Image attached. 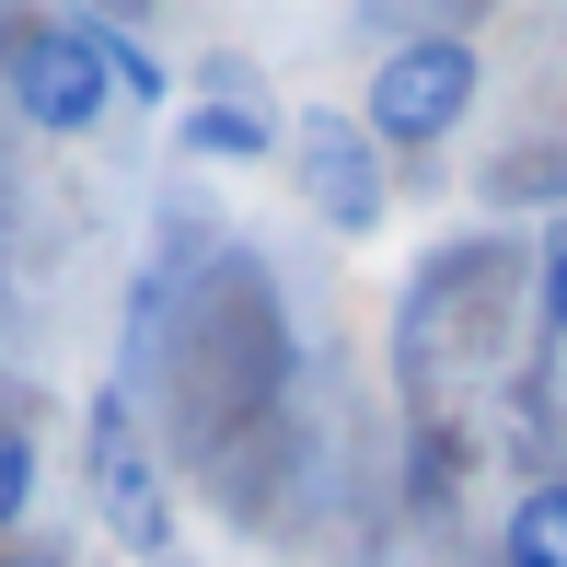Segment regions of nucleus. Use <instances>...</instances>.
Listing matches in <instances>:
<instances>
[{
  "label": "nucleus",
  "mask_w": 567,
  "mask_h": 567,
  "mask_svg": "<svg viewBox=\"0 0 567 567\" xmlns=\"http://www.w3.org/2000/svg\"><path fill=\"white\" fill-rule=\"evenodd\" d=\"M23 509H35V429L0 405V545L23 533Z\"/></svg>",
  "instance_id": "8"
},
{
  "label": "nucleus",
  "mask_w": 567,
  "mask_h": 567,
  "mask_svg": "<svg viewBox=\"0 0 567 567\" xmlns=\"http://www.w3.org/2000/svg\"><path fill=\"white\" fill-rule=\"evenodd\" d=\"M0 567H59V556H12V545H0Z\"/></svg>",
  "instance_id": "10"
},
{
  "label": "nucleus",
  "mask_w": 567,
  "mask_h": 567,
  "mask_svg": "<svg viewBox=\"0 0 567 567\" xmlns=\"http://www.w3.org/2000/svg\"><path fill=\"white\" fill-rule=\"evenodd\" d=\"M174 151H197V163H267V151H290V127H278V105H255V93H197L174 116Z\"/></svg>",
  "instance_id": "5"
},
{
  "label": "nucleus",
  "mask_w": 567,
  "mask_h": 567,
  "mask_svg": "<svg viewBox=\"0 0 567 567\" xmlns=\"http://www.w3.org/2000/svg\"><path fill=\"white\" fill-rule=\"evenodd\" d=\"M498 567H567V475H545V486H522V498H509Z\"/></svg>",
  "instance_id": "6"
},
{
  "label": "nucleus",
  "mask_w": 567,
  "mask_h": 567,
  "mask_svg": "<svg viewBox=\"0 0 567 567\" xmlns=\"http://www.w3.org/2000/svg\"><path fill=\"white\" fill-rule=\"evenodd\" d=\"M533 313H545V337L567 348V220L545 231V255H533Z\"/></svg>",
  "instance_id": "9"
},
{
  "label": "nucleus",
  "mask_w": 567,
  "mask_h": 567,
  "mask_svg": "<svg viewBox=\"0 0 567 567\" xmlns=\"http://www.w3.org/2000/svg\"><path fill=\"white\" fill-rule=\"evenodd\" d=\"M12 116L35 127V140H93L116 105V82H105V47H93V12H70V23H23L12 35Z\"/></svg>",
  "instance_id": "2"
},
{
  "label": "nucleus",
  "mask_w": 567,
  "mask_h": 567,
  "mask_svg": "<svg viewBox=\"0 0 567 567\" xmlns=\"http://www.w3.org/2000/svg\"><path fill=\"white\" fill-rule=\"evenodd\" d=\"M93 509H105V533L140 567H174V486H163V463H151V441H140L127 382L93 394Z\"/></svg>",
  "instance_id": "3"
},
{
  "label": "nucleus",
  "mask_w": 567,
  "mask_h": 567,
  "mask_svg": "<svg viewBox=\"0 0 567 567\" xmlns=\"http://www.w3.org/2000/svg\"><path fill=\"white\" fill-rule=\"evenodd\" d=\"M290 174H301V197H313V220H324V231H382V209H394L371 127L337 116V105H313V116L290 127Z\"/></svg>",
  "instance_id": "4"
},
{
  "label": "nucleus",
  "mask_w": 567,
  "mask_h": 567,
  "mask_svg": "<svg viewBox=\"0 0 567 567\" xmlns=\"http://www.w3.org/2000/svg\"><path fill=\"white\" fill-rule=\"evenodd\" d=\"M93 47H105V82L127 93V105H163V93H174V70L151 59V47L127 35V23H105V12H93Z\"/></svg>",
  "instance_id": "7"
},
{
  "label": "nucleus",
  "mask_w": 567,
  "mask_h": 567,
  "mask_svg": "<svg viewBox=\"0 0 567 567\" xmlns=\"http://www.w3.org/2000/svg\"><path fill=\"white\" fill-rule=\"evenodd\" d=\"M475 93H486V47L475 35H405L359 82V127H371V151H441L475 116Z\"/></svg>",
  "instance_id": "1"
}]
</instances>
